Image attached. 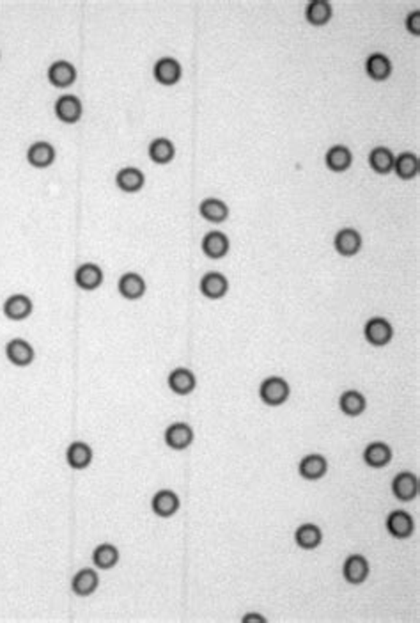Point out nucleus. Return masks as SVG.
I'll use <instances>...</instances> for the list:
<instances>
[{"label":"nucleus","mask_w":420,"mask_h":623,"mask_svg":"<svg viewBox=\"0 0 420 623\" xmlns=\"http://www.w3.org/2000/svg\"><path fill=\"white\" fill-rule=\"evenodd\" d=\"M148 153H149V156H151L153 162L163 165V164H169V162H172V158H174V155H176V148H174V144L169 141V139L158 137V139H155V141H151V144H149V148H148Z\"/></svg>","instance_id":"30"},{"label":"nucleus","mask_w":420,"mask_h":623,"mask_svg":"<svg viewBox=\"0 0 420 623\" xmlns=\"http://www.w3.org/2000/svg\"><path fill=\"white\" fill-rule=\"evenodd\" d=\"M146 178L142 174V171L136 167H125L115 174V185L121 189L122 192H128V194H133V192H139L142 186H144Z\"/></svg>","instance_id":"22"},{"label":"nucleus","mask_w":420,"mask_h":623,"mask_svg":"<svg viewBox=\"0 0 420 623\" xmlns=\"http://www.w3.org/2000/svg\"><path fill=\"white\" fill-rule=\"evenodd\" d=\"M386 529L394 538L405 540L408 536H412L413 533V519L410 517L408 513L398 509V512H392L386 519Z\"/></svg>","instance_id":"17"},{"label":"nucleus","mask_w":420,"mask_h":623,"mask_svg":"<svg viewBox=\"0 0 420 623\" xmlns=\"http://www.w3.org/2000/svg\"><path fill=\"white\" fill-rule=\"evenodd\" d=\"M199 286H201L202 295L208 296V299H213V301L222 299L229 289L227 278L223 274H220V272H208V274H204Z\"/></svg>","instance_id":"13"},{"label":"nucleus","mask_w":420,"mask_h":623,"mask_svg":"<svg viewBox=\"0 0 420 623\" xmlns=\"http://www.w3.org/2000/svg\"><path fill=\"white\" fill-rule=\"evenodd\" d=\"M243 622H266V619L259 615H246L245 618H243Z\"/></svg>","instance_id":"36"},{"label":"nucleus","mask_w":420,"mask_h":623,"mask_svg":"<svg viewBox=\"0 0 420 623\" xmlns=\"http://www.w3.org/2000/svg\"><path fill=\"white\" fill-rule=\"evenodd\" d=\"M326 469H328V464H326V458L323 455H307L298 465L300 476L309 479V481L321 479L326 474Z\"/></svg>","instance_id":"19"},{"label":"nucleus","mask_w":420,"mask_h":623,"mask_svg":"<svg viewBox=\"0 0 420 623\" xmlns=\"http://www.w3.org/2000/svg\"><path fill=\"white\" fill-rule=\"evenodd\" d=\"M344 579L349 584H362L369 575V563L362 554H351L344 561Z\"/></svg>","instance_id":"15"},{"label":"nucleus","mask_w":420,"mask_h":623,"mask_svg":"<svg viewBox=\"0 0 420 623\" xmlns=\"http://www.w3.org/2000/svg\"><path fill=\"white\" fill-rule=\"evenodd\" d=\"M289 384L280 378V376H268L261 382V388H259V398L270 405V407H279L286 399L289 398Z\"/></svg>","instance_id":"1"},{"label":"nucleus","mask_w":420,"mask_h":623,"mask_svg":"<svg viewBox=\"0 0 420 623\" xmlns=\"http://www.w3.org/2000/svg\"><path fill=\"white\" fill-rule=\"evenodd\" d=\"M66 458H68V464L73 469H85L91 465L92 462V449L91 446L85 444V442H73L71 446L66 451Z\"/></svg>","instance_id":"25"},{"label":"nucleus","mask_w":420,"mask_h":623,"mask_svg":"<svg viewBox=\"0 0 420 623\" xmlns=\"http://www.w3.org/2000/svg\"><path fill=\"white\" fill-rule=\"evenodd\" d=\"M392 171H396V174L402 179L415 178L419 174V158H416L415 153H401V155L396 156L394 169Z\"/></svg>","instance_id":"31"},{"label":"nucleus","mask_w":420,"mask_h":623,"mask_svg":"<svg viewBox=\"0 0 420 623\" xmlns=\"http://www.w3.org/2000/svg\"><path fill=\"white\" fill-rule=\"evenodd\" d=\"M394 153L390 151L388 148H383V146H378L369 153V165L378 174H388L394 169Z\"/></svg>","instance_id":"29"},{"label":"nucleus","mask_w":420,"mask_h":623,"mask_svg":"<svg viewBox=\"0 0 420 623\" xmlns=\"http://www.w3.org/2000/svg\"><path fill=\"white\" fill-rule=\"evenodd\" d=\"M165 442L171 449L181 451L186 449L193 442V430L186 423H172L165 430Z\"/></svg>","instance_id":"6"},{"label":"nucleus","mask_w":420,"mask_h":623,"mask_svg":"<svg viewBox=\"0 0 420 623\" xmlns=\"http://www.w3.org/2000/svg\"><path fill=\"white\" fill-rule=\"evenodd\" d=\"M332 6L326 0H314L305 8L307 22L312 25H325L332 18Z\"/></svg>","instance_id":"32"},{"label":"nucleus","mask_w":420,"mask_h":623,"mask_svg":"<svg viewBox=\"0 0 420 623\" xmlns=\"http://www.w3.org/2000/svg\"><path fill=\"white\" fill-rule=\"evenodd\" d=\"M6 355H8L9 362H13L18 368H25V366L31 364L34 361V348L29 345V341L22 338L11 339V341L6 345Z\"/></svg>","instance_id":"5"},{"label":"nucleus","mask_w":420,"mask_h":623,"mask_svg":"<svg viewBox=\"0 0 420 623\" xmlns=\"http://www.w3.org/2000/svg\"><path fill=\"white\" fill-rule=\"evenodd\" d=\"M82 102L75 95H62L55 102V116L68 125L78 123L82 118Z\"/></svg>","instance_id":"4"},{"label":"nucleus","mask_w":420,"mask_h":623,"mask_svg":"<svg viewBox=\"0 0 420 623\" xmlns=\"http://www.w3.org/2000/svg\"><path fill=\"white\" fill-rule=\"evenodd\" d=\"M75 282L78 288L85 289V292H92V289L102 286L103 270L96 263H83L76 268Z\"/></svg>","instance_id":"8"},{"label":"nucleus","mask_w":420,"mask_h":623,"mask_svg":"<svg viewBox=\"0 0 420 623\" xmlns=\"http://www.w3.org/2000/svg\"><path fill=\"white\" fill-rule=\"evenodd\" d=\"M363 332H365V339L374 346H385L394 336V329L388 323V320L379 318V316L369 320Z\"/></svg>","instance_id":"3"},{"label":"nucleus","mask_w":420,"mask_h":623,"mask_svg":"<svg viewBox=\"0 0 420 623\" xmlns=\"http://www.w3.org/2000/svg\"><path fill=\"white\" fill-rule=\"evenodd\" d=\"M151 508L158 517H172L179 509V498L172 491H160L153 498Z\"/></svg>","instance_id":"18"},{"label":"nucleus","mask_w":420,"mask_h":623,"mask_svg":"<svg viewBox=\"0 0 420 623\" xmlns=\"http://www.w3.org/2000/svg\"><path fill=\"white\" fill-rule=\"evenodd\" d=\"M27 160H29V164H31L32 167L38 169L50 167V165L55 162V148L46 141L34 142V144L29 148V151H27Z\"/></svg>","instance_id":"11"},{"label":"nucleus","mask_w":420,"mask_h":623,"mask_svg":"<svg viewBox=\"0 0 420 623\" xmlns=\"http://www.w3.org/2000/svg\"><path fill=\"white\" fill-rule=\"evenodd\" d=\"M325 162H326V165H328L330 171L342 172V171H348V169L351 167L353 155H351V151H349V148L337 144V146H332V148L326 151Z\"/></svg>","instance_id":"23"},{"label":"nucleus","mask_w":420,"mask_h":623,"mask_svg":"<svg viewBox=\"0 0 420 623\" xmlns=\"http://www.w3.org/2000/svg\"><path fill=\"white\" fill-rule=\"evenodd\" d=\"M363 460H365V464L374 469L385 467L392 460V449L383 442H372L363 451Z\"/></svg>","instance_id":"27"},{"label":"nucleus","mask_w":420,"mask_h":623,"mask_svg":"<svg viewBox=\"0 0 420 623\" xmlns=\"http://www.w3.org/2000/svg\"><path fill=\"white\" fill-rule=\"evenodd\" d=\"M98 584L99 579L96 570H92V568H82V570L73 577L71 589L75 595H78V597H89V595H92V593L96 591Z\"/></svg>","instance_id":"20"},{"label":"nucleus","mask_w":420,"mask_h":623,"mask_svg":"<svg viewBox=\"0 0 420 623\" xmlns=\"http://www.w3.org/2000/svg\"><path fill=\"white\" fill-rule=\"evenodd\" d=\"M153 75H155L156 82H160L162 85H174L181 80L183 69L179 61L172 57H162L160 61H156L155 68H153Z\"/></svg>","instance_id":"2"},{"label":"nucleus","mask_w":420,"mask_h":623,"mask_svg":"<svg viewBox=\"0 0 420 623\" xmlns=\"http://www.w3.org/2000/svg\"><path fill=\"white\" fill-rule=\"evenodd\" d=\"M365 398H363L362 392L358 391H344L341 395V399H339V407L341 411L344 412L346 416H360L363 411H365Z\"/></svg>","instance_id":"33"},{"label":"nucleus","mask_w":420,"mask_h":623,"mask_svg":"<svg viewBox=\"0 0 420 623\" xmlns=\"http://www.w3.org/2000/svg\"><path fill=\"white\" fill-rule=\"evenodd\" d=\"M119 561V551L110 544H102L94 549L92 552V563H94L98 568L103 570H108V568H114Z\"/></svg>","instance_id":"34"},{"label":"nucleus","mask_w":420,"mask_h":623,"mask_svg":"<svg viewBox=\"0 0 420 623\" xmlns=\"http://www.w3.org/2000/svg\"><path fill=\"white\" fill-rule=\"evenodd\" d=\"M295 540L298 547L311 551V549L319 547V544L323 542V533L316 524H303L296 529Z\"/></svg>","instance_id":"28"},{"label":"nucleus","mask_w":420,"mask_h":623,"mask_svg":"<svg viewBox=\"0 0 420 623\" xmlns=\"http://www.w3.org/2000/svg\"><path fill=\"white\" fill-rule=\"evenodd\" d=\"M76 80V69L69 61H55L48 68V82L55 88H69Z\"/></svg>","instance_id":"9"},{"label":"nucleus","mask_w":420,"mask_h":623,"mask_svg":"<svg viewBox=\"0 0 420 623\" xmlns=\"http://www.w3.org/2000/svg\"><path fill=\"white\" fill-rule=\"evenodd\" d=\"M392 492L401 501H412L419 494V479L412 472H399L392 481Z\"/></svg>","instance_id":"14"},{"label":"nucleus","mask_w":420,"mask_h":623,"mask_svg":"<svg viewBox=\"0 0 420 623\" xmlns=\"http://www.w3.org/2000/svg\"><path fill=\"white\" fill-rule=\"evenodd\" d=\"M199 213L204 217L206 221L213 222V224H220V222H223L227 219L229 208L222 199L208 198L199 205Z\"/></svg>","instance_id":"24"},{"label":"nucleus","mask_w":420,"mask_h":623,"mask_svg":"<svg viewBox=\"0 0 420 623\" xmlns=\"http://www.w3.org/2000/svg\"><path fill=\"white\" fill-rule=\"evenodd\" d=\"M2 311L8 316L9 320H15V322H22V320L29 318L32 313V301L23 293H16L6 299L4 306H2Z\"/></svg>","instance_id":"7"},{"label":"nucleus","mask_w":420,"mask_h":623,"mask_svg":"<svg viewBox=\"0 0 420 623\" xmlns=\"http://www.w3.org/2000/svg\"><path fill=\"white\" fill-rule=\"evenodd\" d=\"M333 245L341 256H355L362 249V236L356 229L344 228L335 235Z\"/></svg>","instance_id":"10"},{"label":"nucleus","mask_w":420,"mask_h":623,"mask_svg":"<svg viewBox=\"0 0 420 623\" xmlns=\"http://www.w3.org/2000/svg\"><path fill=\"white\" fill-rule=\"evenodd\" d=\"M195 385H197L195 375L186 368H176L174 371L169 375V388L179 396H186L190 395V392H193Z\"/></svg>","instance_id":"21"},{"label":"nucleus","mask_w":420,"mask_h":623,"mask_svg":"<svg viewBox=\"0 0 420 623\" xmlns=\"http://www.w3.org/2000/svg\"><path fill=\"white\" fill-rule=\"evenodd\" d=\"M365 71L374 80H386L392 73V62L385 53H371L365 61Z\"/></svg>","instance_id":"26"},{"label":"nucleus","mask_w":420,"mask_h":623,"mask_svg":"<svg viewBox=\"0 0 420 623\" xmlns=\"http://www.w3.org/2000/svg\"><path fill=\"white\" fill-rule=\"evenodd\" d=\"M406 29H408L412 34L415 36L420 34V11H413L406 16Z\"/></svg>","instance_id":"35"},{"label":"nucleus","mask_w":420,"mask_h":623,"mask_svg":"<svg viewBox=\"0 0 420 623\" xmlns=\"http://www.w3.org/2000/svg\"><path fill=\"white\" fill-rule=\"evenodd\" d=\"M202 252L211 259H220L227 256L229 252V238L222 231H209L202 238Z\"/></svg>","instance_id":"16"},{"label":"nucleus","mask_w":420,"mask_h":623,"mask_svg":"<svg viewBox=\"0 0 420 623\" xmlns=\"http://www.w3.org/2000/svg\"><path fill=\"white\" fill-rule=\"evenodd\" d=\"M119 293L128 301H139L146 293V281L136 272H126L118 282Z\"/></svg>","instance_id":"12"}]
</instances>
